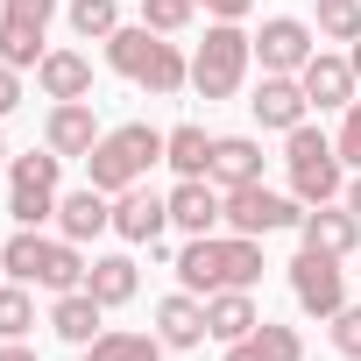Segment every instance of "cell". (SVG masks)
Masks as SVG:
<instances>
[{"label":"cell","instance_id":"obj_1","mask_svg":"<svg viewBox=\"0 0 361 361\" xmlns=\"http://www.w3.org/2000/svg\"><path fill=\"white\" fill-rule=\"evenodd\" d=\"M163 135H170V128H149V121L106 128V135L92 142V156H85V185H99L106 199L128 192V185H142V177L163 163Z\"/></svg>","mask_w":361,"mask_h":361},{"label":"cell","instance_id":"obj_2","mask_svg":"<svg viewBox=\"0 0 361 361\" xmlns=\"http://www.w3.org/2000/svg\"><path fill=\"white\" fill-rule=\"evenodd\" d=\"M283 170H290V199H298V206H333V199L347 192V163H340V149H333L312 121L283 135Z\"/></svg>","mask_w":361,"mask_h":361},{"label":"cell","instance_id":"obj_3","mask_svg":"<svg viewBox=\"0 0 361 361\" xmlns=\"http://www.w3.org/2000/svg\"><path fill=\"white\" fill-rule=\"evenodd\" d=\"M248 64H255V36L241 22H213L206 43L192 50V92L199 99H234L241 78H248Z\"/></svg>","mask_w":361,"mask_h":361},{"label":"cell","instance_id":"obj_4","mask_svg":"<svg viewBox=\"0 0 361 361\" xmlns=\"http://www.w3.org/2000/svg\"><path fill=\"white\" fill-rule=\"evenodd\" d=\"M64 185V156L43 142V149H29V156H8V220L15 227H43V220H57V192Z\"/></svg>","mask_w":361,"mask_h":361},{"label":"cell","instance_id":"obj_5","mask_svg":"<svg viewBox=\"0 0 361 361\" xmlns=\"http://www.w3.org/2000/svg\"><path fill=\"white\" fill-rule=\"evenodd\" d=\"M305 220V206L290 199V192H269V185H234L227 192V206H220V227L227 234H283V227H298Z\"/></svg>","mask_w":361,"mask_h":361},{"label":"cell","instance_id":"obj_6","mask_svg":"<svg viewBox=\"0 0 361 361\" xmlns=\"http://www.w3.org/2000/svg\"><path fill=\"white\" fill-rule=\"evenodd\" d=\"M290 298H298V312H312V319H333V312L347 305V269H340V255L298 248V262H290Z\"/></svg>","mask_w":361,"mask_h":361},{"label":"cell","instance_id":"obj_7","mask_svg":"<svg viewBox=\"0 0 361 361\" xmlns=\"http://www.w3.org/2000/svg\"><path fill=\"white\" fill-rule=\"evenodd\" d=\"M312 57H319V29H312V22L269 15V22L255 29V64H262V71H290V78H298Z\"/></svg>","mask_w":361,"mask_h":361},{"label":"cell","instance_id":"obj_8","mask_svg":"<svg viewBox=\"0 0 361 361\" xmlns=\"http://www.w3.org/2000/svg\"><path fill=\"white\" fill-rule=\"evenodd\" d=\"M170 227V192H149V185H128L114 192V234L135 241V248H156V234Z\"/></svg>","mask_w":361,"mask_h":361},{"label":"cell","instance_id":"obj_9","mask_svg":"<svg viewBox=\"0 0 361 361\" xmlns=\"http://www.w3.org/2000/svg\"><path fill=\"white\" fill-rule=\"evenodd\" d=\"M220 206H227V192L213 185V177H177L170 185V227L177 234H220Z\"/></svg>","mask_w":361,"mask_h":361},{"label":"cell","instance_id":"obj_10","mask_svg":"<svg viewBox=\"0 0 361 361\" xmlns=\"http://www.w3.org/2000/svg\"><path fill=\"white\" fill-rule=\"evenodd\" d=\"M298 241L305 248H319V255H354L361 248V220L347 213V199H333V206H305V220H298Z\"/></svg>","mask_w":361,"mask_h":361},{"label":"cell","instance_id":"obj_11","mask_svg":"<svg viewBox=\"0 0 361 361\" xmlns=\"http://www.w3.org/2000/svg\"><path fill=\"white\" fill-rule=\"evenodd\" d=\"M255 121L262 128H276V135H290V128H305V114H312V99H305V85L290 78V71H262V85H255Z\"/></svg>","mask_w":361,"mask_h":361},{"label":"cell","instance_id":"obj_12","mask_svg":"<svg viewBox=\"0 0 361 361\" xmlns=\"http://www.w3.org/2000/svg\"><path fill=\"white\" fill-rule=\"evenodd\" d=\"M106 128H99V114H92V99H57L50 106V121H43V142L71 163V156H92V142H99Z\"/></svg>","mask_w":361,"mask_h":361},{"label":"cell","instance_id":"obj_13","mask_svg":"<svg viewBox=\"0 0 361 361\" xmlns=\"http://www.w3.org/2000/svg\"><path fill=\"white\" fill-rule=\"evenodd\" d=\"M298 85H305V99H312L319 114H326V106H340V114H347V106H354V92H361L354 64H347V57H333V50H319V57L298 71Z\"/></svg>","mask_w":361,"mask_h":361},{"label":"cell","instance_id":"obj_14","mask_svg":"<svg viewBox=\"0 0 361 361\" xmlns=\"http://www.w3.org/2000/svg\"><path fill=\"white\" fill-rule=\"evenodd\" d=\"M106 227H114V199H106L99 185H78V192L57 199V234H64V241L85 248V241H99Z\"/></svg>","mask_w":361,"mask_h":361},{"label":"cell","instance_id":"obj_15","mask_svg":"<svg viewBox=\"0 0 361 361\" xmlns=\"http://www.w3.org/2000/svg\"><path fill=\"white\" fill-rule=\"evenodd\" d=\"M156 340H163V347H206V340H213V333H206V298L170 290V298L156 305Z\"/></svg>","mask_w":361,"mask_h":361},{"label":"cell","instance_id":"obj_16","mask_svg":"<svg viewBox=\"0 0 361 361\" xmlns=\"http://www.w3.org/2000/svg\"><path fill=\"white\" fill-rule=\"evenodd\" d=\"M99 319H106V305H99L92 290H64V298L50 305V333H57L64 347H92V340L106 333Z\"/></svg>","mask_w":361,"mask_h":361},{"label":"cell","instance_id":"obj_17","mask_svg":"<svg viewBox=\"0 0 361 361\" xmlns=\"http://www.w3.org/2000/svg\"><path fill=\"white\" fill-rule=\"evenodd\" d=\"M206 177H213L220 192H234V185H262V142H255V135H220Z\"/></svg>","mask_w":361,"mask_h":361},{"label":"cell","instance_id":"obj_18","mask_svg":"<svg viewBox=\"0 0 361 361\" xmlns=\"http://www.w3.org/2000/svg\"><path fill=\"white\" fill-rule=\"evenodd\" d=\"M255 326H262V312H255V290H213V298H206V333H213L220 347L248 340Z\"/></svg>","mask_w":361,"mask_h":361},{"label":"cell","instance_id":"obj_19","mask_svg":"<svg viewBox=\"0 0 361 361\" xmlns=\"http://www.w3.org/2000/svg\"><path fill=\"white\" fill-rule=\"evenodd\" d=\"M177 290H192V298H213L220 290V234H192L185 248H177Z\"/></svg>","mask_w":361,"mask_h":361},{"label":"cell","instance_id":"obj_20","mask_svg":"<svg viewBox=\"0 0 361 361\" xmlns=\"http://www.w3.org/2000/svg\"><path fill=\"white\" fill-rule=\"evenodd\" d=\"M36 85H43V99H92V57L50 50V57L36 64Z\"/></svg>","mask_w":361,"mask_h":361},{"label":"cell","instance_id":"obj_21","mask_svg":"<svg viewBox=\"0 0 361 361\" xmlns=\"http://www.w3.org/2000/svg\"><path fill=\"white\" fill-rule=\"evenodd\" d=\"M156 29L149 22H121L114 36H106V71H121V78H142L149 71V57H156Z\"/></svg>","mask_w":361,"mask_h":361},{"label":"cell","instance_id":"obj_22","mask_svg":"<svg viewBox=\"0 0 361 361\" xmlns=\"http://www.w3.org/2000/svg\"><path fill=\"white\" fill-rule=\"evenodd\" d=\"M227 361H305V340H298V326L262 319L248 340H234V347H227Z\"/></svg>","mask_w":361,"mask_h":361},{"label":"cell","instance_id":"obj_23","mask_svg":"<svg viewBox=\"0 0 361 361\" xmlns=\"http://www.w3.org/2000/svg\"><path fill=\"white\" fill-rule=\"evenodd\" d=\"M213 142H220V135H206L199 121H185V128L163 135V163H170L177 177H206V170H213Z\"/></svg>","mask_w":361,"mask_h":361},{"label":"cell","instance_id":"obj_24","mask_svg":"<svg viewBox=\"0 0 361 361\" xmlns=\"http://www.w3.org/2000/svg\"><path fill=\"white\" fill-rule=\"evenodd\" d=\"M255 283H262V241L220 234V290H255Z\"/></svg>","mask_w":361,"mask_h":361},{"label":"cell","instance_id":"obj_25","mask_svg":"<svg viewBox=\"0 0 361 361\" xmlns=\"http://www.w3.org/2000/svg\"><path fill=\"white\" fill-rule=\"evenodd\" d=\"M85 290L114 312V305H128L135 290H142V276H135V255H92V269H85Z\"/></svg>","mask_w":361,"mask_h":361},{"label":"cell","instance_id":"obj_26","mask_svg":"<svg viewBox=\"0 0 361 361\" xmlns=\"http://www.w3.org/2000/svg\"><path fill=\"white\" fill-rule=\"evenodd\" d=\"M135 85H142L149 99H177V92L192 85V57H185V50H177V43L163 36V43H156V57H149V71H142Z\"/></svg>","mask_w":361,"mask_h":361},{"label":"cell","instance_id":"obj_27","mask_svg":"<svg viewBox=\"0 0 361 361\" xmlns=\"http://www.w3.org/2000/svg\"><path fill=\"white\" fill-rule=\"evenodd\" d=\"M85 255H78V241H64V234H50V255H43V276H36V290H50V298H64V290H85Z\"/></svg>","mask_w":361,"mask_h":361},{"label":"cell","instance_id":"obj_28","mask_svg":"<svg viewBox=\"0 0 361 361\" xmlns=\"http://www.w3.org/2000/svg\"><path fill=\"white\" fill-rule=\"evenodd\" d=\"M43 255H50V234H36V227H15V234H8V248H0V276L36 283V276H43Z\"/></svg>","mask_w":361,"mask_h":361},{"label":"cell","instance_id":"obj_29","mask_svg":"<svg viewBox=\"0 0 361 361\" xmlns=\"http://www.w3.org/2000/svg\"><path fill=\"white\" fill-rule=\"evenodd\" d=\"M85 361H163V340H156V333H121V326H106V333L85 347Z\"/></svg>","mask_w":361,"mask_h":361},{"label":"cell","instance_id":"obj_30","mask_svg":"<svg viewBox=\"0 0 361 361\" xmlns=\"http://www.w3.org/2000/svg\"><path fill=\"white\" fill-rule=\"evenodd\" d=\"M50 50H43V29L36 22H8L0 15V64H15V71H36Z\"/></svg>","mask_w":361,"mask_h":361},{"label":"cell","instance_id":"obj_31","mask_svg":"<svg viewBox=\"0 0 361 361\" xmlns=\"http://www.w3.org/2000/svg\"><path fill=\"white\" fill-rule=\"evenodd\" d=\"M36 283H15V276H0V340H22L36 326Z\"/></svg>","mask_w":361,"mask_h":361},{"label":"cell","instance_id":"obj_32","mask_svg":"<svg viewBox=\"0 0 361 361\" xmlns=\"http://www.w3.org/2000/svg\"><path fill=\"white\" fill-rule=\"evenodd\" d=\"M64 15H71V29H78L85 43H106V36L121 29V0H71Z\"/></svg>","mask_w":361,"mask_h":361},{"label":"cell","instance_id":"obj_33","mask_svg":"<svg viewBox=\"0 0 361 361\" xmlns=\"http://www.w3.org/2000/svg\"><path fill=\"white\" fill-rule=\"evenodd\" d=\"M319 43H361V0H319Z\"/></svg>","mask_w":361,"mask_h":361},{"label":"cell","instance_id":"obj_34","mask_svg":"<svg viewBox=\"0 0 361 361\" xmlns=\"http://www.w3.org/2000/svg\"><path fill=\"white\" fill-rule=\"evenodd\" d=\"M192 15H199V0H142V22H149L156 36H177V29H192Z\"/></svg>","mask_w":361,"mask_h":361},{"label":"cell","instance_id":"obj_35","mask_svg":"<svg viewBox=\"0 0 361 361\" xmlns=\"http://www.w3.org/2000/svg\"><path fill=\"white\" fill-rule=\"evenodd\" d=\"M326 326H333V347H340L347 361H361V305H340Z\"/></svg>","mask_w":361,"mask_h":361},{"label":"cell","instance_id":"obj_36","mask_svg":"<svg viewBox=\"0 0 361 361\" xmlns=\"http://www.w3.org/2000/svg\"><path fill=\"white\" fill-rule=\"evenodd\" d=\"M333 149H340V163H347V170H361V92H354V106H347V121H340Z\"/></svg>","mask_w":361,"mask_h":361},{"label":"cell","instance_id":"obj_37","mask_svg":"<svg viewBox=\"0 0 361 361\" xmlns=\"http://www.w3.org/2000/svg\"><path fill=\"white\" fill-rule=\"evenodd\" d=\"M0 15H8V22H36V29H50L57 0H0Z\"/></svg>","mask_w":361,"mask_h":361},{"label":"cell","instance_id":"obj_38","mask_svg":"<svg viewBox=\"0 0 361 361\" xmlns=\"http://www.w3.org/2000/svg\"><path fill=\"white\" fill-rule=\"evenodd\" d=\"M15 106H22V71H15V64H0V121H8Z\"/></svg>","mask_w":361,"mask_h":361},{"label":"cell","instance_id":"obj_39","mask_svg":"<svg viewBox=\"0 0 361 361\" xmlns=\"http://www.w3.org/2000/svg\"><path fill=\"white\" fill-rule=\"evenodd\" d=\"M199 8H206V15H213V22H241V15H248V8H255V0H199Z\"/></svg>","mask_w":361,"mask_h":361},{"label":"cell","instance_id":"obj_40","mask_svg":"<svg viewBox=\"0 0 361 361\" xmlns=\"http://www.w3.org/2000/svg\"><path fill=\"white\" fill-rule=\"evenodd\" d=\"M0 361H43L36 347H22V340H0Z\"/></svg>","mask_w":361,"mask_h":361},{"label":"cell","instance_id":"obj_41","mask_svg":"<svg viewBox=\"0 0 361 361\" xmlns=\"http://www.w3.org/2000/svg\"><path fill=\"white\" fill-rule=\"evenodd\" d=\"M340 199H347V213L361 220V177H347V192H340Z\"/></svg>","mask_w":361,"mask_h":361},{"label":"cell","instance_id":"obj_42","mask_svg":"<svg viewBox=\"0 0 361 361\" xmlns=\"http://www.w3.org/2000/svg\"><path fill=\"white\" fill-rule=\"evenodd\" d=\"M347 64H354V78H361V43H347Z\"/></svg>","mask_w":361,"mask_h":361},{"label":"cell","instance_id":"obj_43","mask_svg":"<svg viewBox=\"0 0 361 361\" xmlns=\"http://www.w3.org/2000/svg\"><path fill=\"white\" fill-rule=\"evenodd\" d=\"M0 170H8V135H0Z\"/></svg>","mask_w":361,"mask_h":361}]
</instances>
